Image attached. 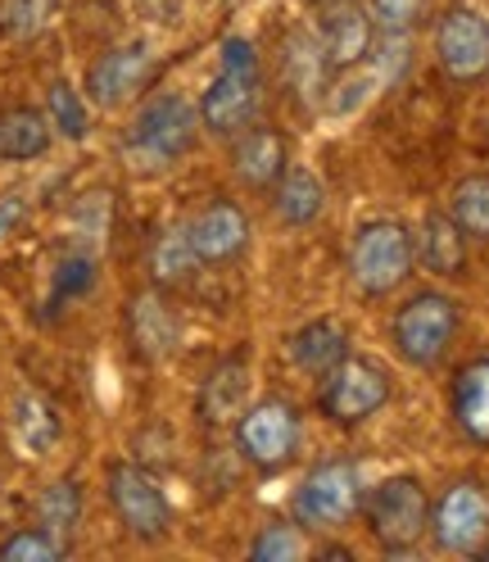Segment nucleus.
Returning <instances> with one entry per match:
<instances>
[{"mask_svg": "<svg viewBox=\"0 0 489 562\" xmlns=\"http://www.w3.org/2000/svg\"><path fill=\"white\" fill-rule=\"evenodd\" d=\"M363 521L380 553H412L431 536V495L422 476L395 472L363 495Z\"/></svg>", "mask_w": 489, "mask_h": 562, "instance_id": "obj_3", "label": "nucleus"}, {"mask_svg": "<svg viewBox=\"0 0 489 562\" xmlns=\"http://www.w3.org/2000/svg\"><path fill=\"white\" fill-rule=\"evenodd\" d=\"M363 468L354 459H322L304 472L291 495V521L299 531H340L349 517L363 513Z\"/></svg>", "mask_w": 489, "mask_h": 562, "instance_id": "obj_6", "label": "nucleus"}, {"mask_svg": "<svg viewBox=\"0 0 489 562\" xmlns=\"http://www.w3.org/2000/svg\"><path fill=\"white\" fill-rule=\"evenodd\" d=\"M417 268V240L399 218H367L349 236V277L367 300L395 295Z\"/></svg>", "mask_w": 489, "mask_h": 562, "instance_id": "obj_5", "label": "nucleus"}, {"mask_svg": "<svg viewBox=\"0 0 489 562\" xmlns=\"http://www.w3.org/2000/svg\"><path fill=\"white\" fill-rule=\"evenodd\" d=\"M448 218L467 232V240H489V172H471L453 187Z\"/></svg>", "mask_w": 489, "mask_h": 562, "instance_id": "obj_27", "label": "nucleus"}, {"mask_svg": "<svg viewBox=\"0 0 489 562\" xmlns=\"http://www.w3.org/2000/svg\"><path fill=\"white\" fill-rule=\"evenodd\" d=\"M55 140V127L46 119V110H32V104H10L0 110V164H27L42 159Z\"/></svg>", "mask_w": 489, "mask_h": 562, "instance_id": "obj_22", "label": "nucleus"}, {"mask_svg": "<svg viewBox=\"0 0 489 562\" xmlns=\"http://www.w3.org/2000/svg\"><path fill=\"white\" fill-rule=\"evenodd\" d=\"M78 521H82V485L73 476L50 481L37 495V526H46L50 536L68 540L78 531Z\"/></svg>", "mask_w": 489, "mask_h": 562, "instance_id": "obj_25", "label": "nucleus"}, {"mask_svg": "<svg viewBox=\"0 0 489 562\" xmlns=\"http://www.w3.org/2000/svg\"><path fill=\"white\" fill-rule=\"evenodd\" d=\"M376 32H412L431 14V0H367Z\"/></svg>", "mask_w": 489, "mask_h": 562, "instance_id": "obj_33", "label": "nucleus"}, {"mask_svg": "<svg viewBox=\"0 0 489 562\" xmlns=\"http://www.w3.org/2000/svg\"><path fill=\"white\" fill-rule=\"evenodd\" d=\"M68 558V540L50 536L46 526H23V531L0 540V562H59Z\"/></svg>", "mask_w": 489, "mask_h": 562, "instance_id": "obj_31", "label": "nucleus"}, {"mask_svg": "<svg viewBox=\"0 0 489 562\" xmlns=\"http://www.w3.org/2000/svg\"><path fill=\"white\" fill-rule=\"evenodd\" d=\"M155 74V50L150 42H118L104 55L91 59L87 68V100L100 110H118L132 95H141V87Z\"/></svg>", "mask_w": 489, "mask_h": 562, "instance_id": "obj_12", "label": "nucleus"}, {"mask_svg": "<svg viewBox=\"0 0 489 562\" xmlns=\"http://www.w3.org/2000/svg\"><path fill=\"white\" fill-rule=\"evenodd\" d=\"M286 64H291V78H295V87H299L304 95H327V91H322V82L331 78V64H327L322 42L312 37V32H295V37H291V55H286Z\"/></svg>", "mask_w": 489, "mask_h": 562, "instance_id": "obj_29", "label": "nucleus"}, {"mask_svg": "<svg viewBox=\"0 0 489 562\" xmlns=\"http://www.w3.org/2000/svg\"><path fill=\"white\" fill-rule=\"evenodd\" d=\"M231 427H236V453L263 476L286 472L299 459L304 417L286 395H263L254 404H244V413Z\"/></svg>", "mask_w": 489, "mask_h": 562, "instance_id": "obj_7", "label": "nucleus"}, {"mask_svg": "<svg viewBox=\"0 0 489 562\" xmlns=\"http://www.w3.org/2000/svg\"><path fill=\"white\" fill-rule=\"evenodd\" d=\"M471 558H476V562H489V540H485V544H480V549H476Z\"/></svg>", "mask_w": 489, "mask_h": 562, "instance_id": "obj_35", "label": "nucleus"}, {"mask_svg": "<svg viewBox=\"0 0 489 562\" xmlns=\"http://www.w3.org/2000/svg\"><path fill=\"white\" fill-rule=\"evenodd\" d=\"M123 327H127V345L141 363H168L182 345V318L172 300L163 295V286H146L127 300L123 313Z\"/></svg>", "mask_w": 489, "mask_h": 562, "instance_id": "obj_13", "label": "nucleus"}, {"mask_svg": "<svg viewBox=\"0 0 489 562\" xmlns=\"http://www.w3.org/2000/svg\"><path fill=\"white\" fill-rule=\"evenodd\" d=\"M200 104L182 91H159L150 95L136 119L123 132V164L132 172H168L178 168L195 146H200Z\"/></svg>", "mask_w": 489, "mask_h": 562, "instance_id": "obj_1", "label": "nucleus"}, {"mask_svg": "<svg viewBox=\"0 0 489 562\" xmlns=\"http://www.w3.org/2000/svg\"><path fill=\"white\" fill-rule=\"evenodd\" d=\"M318 42H322V55L331 64V74H349V68H359L372 55V42H376L372 10H363L359 0H336V5H327L322 23H318Z\"/></svg>", "mask_w": 489, "mask_h": 562, "instance_id": "obj_15", "label": "nucleus"}, {"mask_svg": "<svg viewBox=\"0 0 489 562\" xmlns=\"http://www.w3.org/2000/svg\"><path fill=\"white\" fill-rule=\"evenodd\" d=\"M150 281L155 286H182V281H191L204 263L195 259V250H191V236H186V227H163L159 236H155V245H150Z\"/></svg>", "mask_w": 489, "mask_h": 562, "instance_id": "obj_24", "label": "nucleus"}, {"mask_svg": "<svg viewBox=\"0 0 489 562\" xmlns=\"http://www.w3.org/2000/svg\"><path fill=\"white\" fill-rule=\"evenodd\" d=\"M23 195H5V200H0V240H5L14 227H19V218H23Z\"/></svg>", "mask_w": 489, "mask_h": 562, "instance_id": "obj_34", "label": "nucleus"}, {"mask_svg": "<svg viewBox=\"0 0 489 562\" xmlns=\"http://www.w3.org/2000/svg\"><path fill=\"white\" fill-rule=\"evenodd\" d=\"M435 59L453 82L489 78V19L476 5H448L435 19Z\"/></svg>", "mask_w": 489, "mask_h": 562, "instance_id": "obj_10", "label": "nucleus"}, {"mask_svg": "<svg viewBox=\"0 0 489 562\" xmlns=\"http://www.w3.org/2000/svg\"><path fill=\"white\" fill-rule=\"evenodd\" d=\"M304 531L295 521H268V526H259V536L250 540V558L254 562H295V558H304Z\"/></svg>", "mask_w": 489, "mask_h": 562, "instance_id": "obj_32", "label": "nucleus"}, {"mask_svg": "<svg viewBox=\"0 0 489 562\" xmlns=\"http://www.w3.org/2000/svg\"><path fill=\"white\" fill-rule=\"evenodd\" d=\"M412 240H417V263L427 272H435V277H463L467 272V232L448 214H440V209H431L422 218Z\"/></svg>", "mask_w": 489, "mask_h": 562, "instance_id": "obj_20", "label": "nucleus"}, {"mask_svg": "<svg viewBox=\"0 0 489 562\" xmlns=\"http://www.w3.org/2000/svg\"><path fill=\"white\" fill-rule=\"evenodd\" d=\"M390 395H395L390 372L380 368L376 359L349 349V355L318 381V413L331 422V427L354 431V427H363V422H372L380 408H386Z\"/></svg>", "mask_w": 489, "mask_h": 562, "instance_id": "obj_8", "label": "nucleus"}, {"mask_svg": "<svg viewBox=\"0 0 489 562\" xmlns=\"http://www.w3.org/2000/svg\"><path fill=\"white\" fill-rule=\"evenodd\" d=\"M95 277H100V263L91 250H73V255H64L50 272V304H68V300H82L91 295L95 286Z\"/></svg>", "mask_w": 489, "mask_h": 562, "instance_id": "obj_30", "label": "nucleus"}, {"mask_svg": "<svg viewBox=\"0 0 489 562\" xmlns=\"http://www.w3.org/2000/svg\"><path fill=\"white\" fill-rule=\"evenodd\" d=\"M64 0H0V37L5 42H37L55 27Z\"/></svg>", "mask_w": 489, "mask_h": 562, "instance_id": "obj_26", "label": "nucleus"}, {"mask_svg": "<svg viewBox=\"0 0 489 562\" xmlns=\"http://www.w3.org/2000/svg\"><path fill=\"white\" fill-rule=\"evenodd\" d=\"M431 540L440 553H476L489 540V495L480 481H453L431 508Z\"/></svg>", "mask_w": 489, "mask_h": 562, "instance_id": "obj_11", "label": "nucleus"}, {"mask_svg": "<svg viewBox=\"0 0 489 562\" xmlns=\"http://www.w3.org/2000/svg\"><path fill=\"white\" fill-rule=\"evenodd\" d=\"M448 413H453V427L471 445L489 449V355L458 368L448 391Z\"/></svg>", "mask_w": 489, "mask_h": 562, "instance_id": "obj_17", "label": "nucleus"}, {"mask_svg": "<svg viewBox=\"0 0 489 562\" xmlns=\"http://www.w3.org/2000/svg\"><path fill=\"white\" fill-rule=\"evenodd\" d=\"M46 119L64 140H87L91 132V110H87V95L73 82H50L46 91Z\"/></svg>", "mask_w": 489, "mask_h": 562, "instance_id": "obj_28", "label": "nucleus"}, {"mask_svg": "<svg viewBox=\"0 0 489 562\" xmlns=\"http://www.w3.org/2000/svg\"><path fill=\"white\" fill-rule=\"evenodd\" d=\"M250 404V363L240 355L223 359L200 385V422L204 427H227Z\"/></svg>", "mask_w": 489, "mask_h": 562, "instance_id": "obj_19", "label": "nucleus"}, {"mask_svg": "<svg viewBox=\"0 0 489 562\" xmlns=\"http://www.w3.org/2000/svg\"><path fill=\"white\" fill-rule=\"evenodd\" d=\"M272 209L286 227H312L327 214V182L312 168H286L272 187Z\"/></svg>", "mask_w": 489, "mask_h": 562, "instance_id": "obj_21", "label": "nucleus"}, {"mask_svg": "<svg viewBox=\"0 0 489 562\" xmlns=\"http://www.w3.org/2000/svg\"><path fill=\"white\" fill-rule=\"evenodd\" d=\"M10 431H14V445L27 453V459H42V453H50L64 436V417L59 408L37 395V391H23L10 408Z\"/></svg>", "mask_w": 489, "mask_h": 562, "instance_id": "obj_23", "label": "nucleus"}, {"mask_svg": "<svg viewBox=\"0 0 489 562\" xmlns=\"http://www.w3.org/2000/svg\"><path fill=\"white\" fill-rule=\"evenodd\" d=\"M349 345H354V336H349V327L336 318H312L299 331H291V340H286L295 372H304L312 381H322L349 355Z\"/></svg>", "mask_w": 489, "mask_h": 562, "instance_id": "obj_18", "label": "nucleus"}, {"mask_svg": "<svg viewBox=\"0 0 489 562\" xmlns=\"http://www.w3.org/2000/svg\"><path fill=\"white\" fill-rule=\"evenodd\" d=\"M291 168V150H286V136L276 132L272 123H250L231 136V172L250 187V191H272L276 178Z\"/></svg>", "mask_w": 489, "mask_h": 562, "instance_id": "obj_16", "label": "nucleus"}, {"mask_svg": "<svg viewBox=\"0 0 489 562\" xmlns=\"http://www.w3.org/2000/svg\"><path fill=\"white\" fill-rule=\"evenodd\" d=\"M259 100H263V64L250 37H227L218 46V74L204 87L200 104V123L208 136L231 140L240 127H250L259 119Z\"/></svg>", "mask_w": 489, "mask_h": 562, "instance_id": "obj_2", "label": "nucleus"}, {"mask_svg": "<svg viewBox=\"0 0 489 562\" xmlns=\"http://www.w3.org/2000/svg\"><path fill=\"white\" fill-rule=\"evenodd\" d=\"M463 327V308L444 291H412L390 318V349L408 368H440Z\"/></svg>", "mask_w": 489, "mask_h": 562, "instance_id": "obj_4", "label": "nucleus"}, {"mask_svg": "<svg viewBox=\"0 0 489 562\" xmlns=\"http://www.w3.org/2000/svg\"><path fill=\"white\" fill-rule=\"evenodd\" d=\"M104 495H110V508L132 540L159 544L172 536V499L159 485V476L146 472L141 463H127V459L110 463V472H104Z\"/></svg>", "mask_w": 489, "mask_h": 562, "instance_id": "obj_9", "label": "nucleus"}, {"mask_svg": "<svg viewBox=\"0 0 489 562\" xmlns=\"http://www.w3.org/2000/svg\"><path fill=\"white\" fill-rule=\"evenodd\" d=\"M191 236V250L204 268H227L236 263L244 250H250V214L236 204V200H208L191 223H182Z\"/></svg>", "mask_w": 489, "mask_h": 562, "instance_id": "obj_14", "label": "nucleus"}]
</instances>
